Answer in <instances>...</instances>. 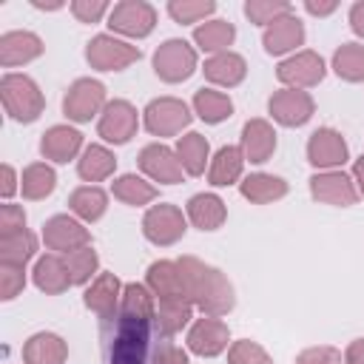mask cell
I'll use <instances>...</instances> for the list:
<instances>
[{
	"instance_id": "1",
	"label": "cell",
	"mask_w": 364,
	"mask_h": 364,
	"mask_svg": "<svg viewBox=\"0 0 364 364\" xmlns=\"http://www.w3.org/2000/svg\"><path fill=\"white\" fill-rule=\"evenodd\" d=\"M176 264L182 270L185 296L202 316L222 318L236 307V290L219 267H213L196 256H179Z\"/></svg>"
},
{
	"instance_id": "2",
	"label": "cell",
	"mask_w": 364,
	"mask_h": 364,
	"mask_svg": "<svg viewBox=\"0 0 364 364\" xmlns=\"http://www.w3.org/2000/svg\"><path fill=\"white\" fill-rule=\"evenodd\" d=\"M0 102L9 119L14 122H34L46 111V97L37 85L34 77L20 74V71H6L0 77Z\"/></svg>"
},
{
	"instance_id": "3",
	"label": "cell",
	"mask_w": 364,
	"mask_h": 364,
	"mask_svg": "<svg viewBox=\"0 0 364 364\" xmlns=\"http://www.w3.org/2000/svg\"><path fill=\"white\" fill-rule=\"evenodd\" d=\"M151 65L162 82L176 85V82H185L193 77V71L199 68V51L182 37H168L165 43L156 46Z\"/></svg>"
},
{
	"instance_id": "4",
	"label": "cell",
	"mask_w": 364,
	"mask_h": 364,
	"mask_svg": "<svg viewBox=\"0 0 364 364\" xmlns=\"http://www.w3.org/2000/svg\"><path fill=\"white\" fill-rule=\"evenodd\" d=\"M191 119H193V111L179 97H156L142 108V125L151 136H159V142L188 131Z\"/></svg>"
},
{
	"instance_id": "5",
	"label": "cell",
	"mask_w": 364,
	"mask_h": 364,
	"mask_svg": "<svg viewBox=\"0 0 364 364\" xmlns=\"http://www.w3.org/2000/svg\"><path fill=\"white\" fill-rule=\"evenodd\" d=\"M108 105V94H105V85L94 77H80L74 80L68 88H65V97H63V114L68 122H91L94 117L100 119L102 108Z\"/></svg>"
},
{
	"instance_id": "6",
	"label": "cell",
	"mask_w": 364,
	"mask_h": 364,
	"mask_svg": "<svg viewBox=\"0 0 364 364\" xmlns=\"http://www.w3.org/2000/svg\"><path fill=\"white\" fill-rule=\"evenodd\" d=\"M188 216L179 205L156 202L142 216V236L156 247H171L188 233Z\"/></svg>"
},
{
	"instance_id": "7",
	"label": "cell",
	"mask_w": 364,
	"mask_h": 364,
	"mask_svg": "<svg viewBox=\"0 0 364 364\" xmlns=\"http://www.w3.org/2000/svg\"><path fill=\"white\" fill-rule=\"evenodd\" d=\"M139 46L117 37V34H97L85 43V60L94 71H122L139 63Z\"/></svg>"
},
{
	"instance_id": "8",
	"label": "cell",
	"mask_w": 364,
	"mask_h": 364,
	"mask_svg": "<svg viewBox=\"0 0 364 364\" xmlns=\"http://www.w3.org/2000/svg\"><path fill=\"white\" fill-rule=\"evenodd\" d=\"M108 28L122 40H145L156 28V9L148 0H119L108 14Z\"/></svg>"
},
{
	"instance_id": "9",
	"label": "cell",
	"mask_w": 364,
	"mask_h": 364,
	"mask_svg": "<svg viewBox=\"0 0 364 364\" xmlns=\"http://www.w3.org/2000/svg\"><path fill=\"white\" fill-rule=\"evenodd\" d=\"M139 119L142 114L136 111L134 102L128 100H108V105L102 108L100 119H97V136L108 145H125L136 136L139 131Z\"/></svg>"
},
{
	"instance_id": "10",
	"label": "cell",
	"mask_w": 364,
	"mask_h": 364,
	"mask_svg": "<svg viewBox=\"0 0 364 364\" xmlns=\"http://www.w3.org/2000/svg\"><path fill=\"white\" fill-rule=\"evenodd\" d=\"M327 74V63L318 51H310V48H301L290 57H284L279 65H276V80L282 82V88H313L324 80Z\"/></svg>"
},
{
	"instance_id": "11",
	"label": "cell",
	"mask_w": 364,
	"mask_h": 364,
	"mask_svg": "<svg viewBox=\"0 0 364 364\" xmlns=\"http://www.w3.org/2000/svg\"><path fill=\"white\" fill-rule=\"evenodd\" d=\"M151 324L154 321L134 318V316H119L114 347H111V364H145Z\"/></svg>"
},
{
	"instance_id": "12",
	"label": "cell",
	"mask_w": 364,
	"mask_h": 364,
	"mask_svg": "<svg viewBox=\"0 0 364 364\" xmlns=\"http://www.w3.org/2000/svg\"><path fill=\"white\" fill-rule=\"evenodd\" d=\"M267 114L273 122L284 128H301L313 119L316 100L310 91H301V88H279L267 100Z\"/></svg>"
},
{
	"instance_id": "13",
	"label": "cell",
	"mask_w": 364,
	"mask_h": 364,
	"mask_svg": "<svg viewBox=\"0 0 364 364\" xmlns=\"http://www.w3.org/2000/svg\"><path fill=\"white\" fill-rule=\"evenodd\" d=\"M347 159H350V148L341 131L324 125L307 136V162L316 171H341Z\"/></svg>"
},
{
	"instance_id": "14",
	"label": "cell",
	"mask_w": 364,
	"mask_h": 364,
	"mask_svg": "<svg viewBox=\"0 0 364 364\" xmlns=\"http://www.w3.org/2000/svg\"><path fill=\"white\" fill-rule=\"evenodd\" d=\"M40 236H43V245L51 253H60V256L91 245V230L85 228V222H80L71 213H57V216L46 219Z\"/></svg>"
},
{
	"instance_id": "15",
	"label": "cell",
	"mask_w": 364,
	"mask_h": 364,
	"mask_svg": "<svg viewBox=\"0 0 364 364\" xmlns=\"http://www.w3.org/2000/svg\"><path fill=\"white\" fill-rule=\"evenodd\" d=\"M136 162H139L142 176H148V179L156 182V185H179V182L185 179V168H182L176 151H173L171 145L159 142V139H156V142H148V145L139 151Z\"/></svg>"
},
{
	"instance_id": "16",
	"label": "cell",
	"mask_w": 364,
	"mask_h": 364,
	"mask_svg": "<svg viewBox=\"0 0 364 364\" xmlns=\"http://www.w3.org/2000/svg\"><path fill=\"white\" fill-rule=\"evenodd\" d=\"M304 37H307V31L296 11H287V14L276 17L267 28H262V46L270 57H290V54L301 51Z\"/></svg>"
},
{
	"instance_id": "17",
	"label": "cell",
	"mask_w": 364,
	"mask_h": 364,
	"mask_svg": "<svg viewBox=\"0 0 364 364\" xmlns=\"http://www.w3.org/2000/svg\"><path fill=\"white\" fill-rule=\"evenodd\" d=\"M185 344H188V353H193V355L216 358L230 347V327L213 316L193 318V324L188 327Z\"/></svg>"
},
{
	"instance_id": "18",
	"label": "cell",
	"mask_w": 364,
	"mask_h": 364,
	"mask_svg": "<svg viewBox=\"0 0 364 364\" xmlns=\"http://www.w3.org/2000/svg\"><path fill=\"white\" fill-rule=\"evenodd\" d=\"M310 196L321 205H333V208H350L358 202V191L353 176L341 168V171H316L310 176Z\"/></svg>"
},
{
	"instance_id": "19",
	"label": "cell",
	"mask_w": 364,
	"mask_h": 364,
	"mask_svg": "<svg viewBox=\"0 0 364 364\" xmlns=\"http://www.w3.org/2000/svg\"><path fill=\"white\" fill-rule=\"evenodd\" d=\"M85 151V139L82 134L68 125V122H60V125H51L43 131L40 136V154L46 162H54V165H65L71 159H80V154Z\"/></svg>"
},
{
	"instance_id": "20",
	"label": "cell",
	"mask_w": 364,
	"mask_h": 364,
	"mask_svg": "<svg viewBox=\"0 0 364 364\" xmlns=\"http://www.w3.org/2000/svg\"><path fill=\"white\" fill-rule=\"evenodd\" d=\"M276 145H279V136H276V128L270 119L264 117H253L242 125V136H239V148L245 154V162L250 165H262L267 162L273 154H276Z\"/></svg>"
},
{
	"instance_id": "21",
	"label": "cell",
	"mask_w": 364,
	"mask_h": 364,
	"mask_svg": "<svg viewBox=\"0 0 364 364\" xmlns=\"http://www.w3.org/2000/svg\"><path fill=\"white\" fill-rule=\"evenodd\" d=\"M43 51H46V46H43L40 34H34L28 28H14V31H3L0 34V65L3 68L28 65Z\"/></svg>"
},
{
	"instance_id": "22",
	"label": "cell",
	"mask_w": 364,
	"mask_h": 364,
	"mask_svg": "<svg viewBox=\"0 0 364 364\" xmlns=\"http://www.w3.org/2000/svg\"><path fill=\"white\" fill-rule=\"evenodd\" d=\"M199 71L205 74L210 88H236L247 77V60L239 51H222V54L205 57Z\"/></svg>"
},
{
	"instance_id": "23",
	"label": "cell",
	"mask_w": 364,
	"mask_h": 364,
	"mask_svg": "<svg viewBox=\"0 0 364 364\" xmlns=\"http://www.w3.org/2000/svg\"><path fill=\"white\" fill-rule=\"evenodd\" d=\"M145 284L154 293L156 301H176L185 299V282H182V270L176 264V259H156L148 264L145 270Z\"/></svg>"
},
{
	"instance_id": "24",
	"label": "cell",
	"mask_w": 364,
	"mask_h": 364,
	"mask_svg": "<svg viewBox=\"0 0 364 364\" xmlns=\"http://www.w3.org/2000/svg\"><path fill=\"white\" fill-rule=\"evenodd\" d=\"M122 282L114 276V273H100L82 293V304L100 316V318H111L117 310H119V301H122Z\"/></svg>"
},
{
	"instance_id": "25",
	"label": "cell",
	"mask_w": 364,
	"mask_h": 364,
	"mask_svg": "<svg viewBox=\"0 0 364 364\" xmlns=\"http://www.w3.org/2000/svg\"><path fill=\"white\" fill-rule=\"evenodd\" d=\"M185 216L193 228H199L202 233L205 230H219L228 219V205L219 193L213 191H202V193H193L185 205Z\"/></svg>"
},
{
	"instance_id": "26",
	"label": "cell",
	"mask_w": 364,
	"mask_h": 364,
	"mask_svg": "<svg viewBox=\"0 0 364 364\" xmlns=\"http://www.w3.org/2000/svg\"><path fill=\"white\" fill-rule=\"evenodd\" d=\"M31 282L46 296H60L68 287H74L71 284V276H68V267H65V259L60 253H43V256H37V262L31 267Z\"/></svg>"
},
{
	"instance_id": "27",
	"label": "cell",
	"mask_w": 364,
	"mask_h": 364,
	"mask_svg": "<svg viewBox=\"0 0 364 364\" xmlns=\"http://www.w3.org/2000/svg\"><path fill=\"white\" fill-rule=\"evenodd\" d=\"M68 344L51 330H40L23 341V364H65Z\"/></svg>"
},
{
	"instance_id": "28",
	"label": "cell",
	"mask_w": 364,
	"mask_h": 364,
	"mask_svg": "<svg viewBox=\"0 0 364 364\" xmlns=\"http://www.w3.org/2000/svg\"><path fill=\"white\" fill-rule=\"evenodd\" d=\"M245 154L239 145H222L208 165V182L213 188H228V185H239L245 176Z\"/></svg>"
},
{
	"instance_id": "29",
	"label": "cell",
	"mask_w": 364,
	"mask_h": 364,
	"mask_svg": "<svg viewBox=\"0 0 364 364\" xmlns=\"http://www.w3.org/2000/svg\"><path fill=\"white\" fill-rule=\"evenodd\" d=\"M114 171H117V156H114V151H111L108 145H102V142L85 145V151H82L80 159H77V173H80V179H82L85 185L105 182V179L114 176Z\"/></svg>"
},
{
	"instance_id": "30",
	"label": "cell",
	"mask_w": 364,
	"mask_h": 364,
	"mask_svg": "<svg viewBox=\"0 0 364 364\" xmlns=\"http://www.w3.org/2000/svg\"><path fill=\"white\" fill-rule=\"evenodd\" d=\"M173 151L185 168V176H202L210 165V142L199 131H185L182 136H176Z\"/></svg>"
},
{
	"instance_id": "31",
	"label": "cell",
	"mask_w": 364,
	"mask_h": 364,
	"mask_svg": "<svg viewBox=\"0 0 364 364\" xmlns=\"http://www.w3.org/2000/svg\"><path fill=\"white\" fill-rule=\"evenodd\" d=\"M233 40H236V26L230 20H222V17H210V20L199 23L193 28V48L196 51H205L208 57L210 54L230 51Z\"/></svg>"
},
{
	"instance_id": "32",
	"label": "cell",
	"mask_w": 364,
	"mask_h": 364,
	"mask_svg": "<svg viewBox=\"0 0 364 364\" xmlns=\"http://www.w3.org/2000/svg\"><path fill=\"white\" fill-rule=\"evenodd\" d=\"M287 182L276 173H264V171H256V173H247L242 176L239 182V193L250 202V205H270V202H279L287 196Z\"/></svg>"
},
{
	"instance_id": "33",
	"label": "cell",
	"mask_w": 364,
	"mask_h": 364,
	"mask_svg": "<svg viewBox=\"0 0 364 364\" xmlns=\"http://www.w3.org/2000/svg\"><path fill=\"white\" fill-rule=\"evenodd\" d=\"M111 193L114 199H119L122 205H131V208H151L159 196V188L148 179V176H139V173H119L114 176L111 182Z\"/></svg>"
},
{
	"instance_id": "34",
	"label": "cell",
	"mask_w": 364,
	"mask_h": 364,
	"mask_svg": "<svg viewBox=\"0 0 364 364\" xmlns=\"http://www.w3.org/2000/svg\"><path fill=\"white\" fill-rule=\"evenodd\" d=\"M68 210L80 222L91 225V222H97V219L105 216V210H108V193L100 185H80L68 196Z\"/></svg>"
},
{
	"instance_id": "35",
	"label": "cell",
	"mask_w": 364,
	"mask_h": 364,
	"mask_svg": "<svg viewBox=\"0 0 364 364\" xmlns=\"http://www.w3.org/2000/svg\"><path fill=\"white\" fill-rule=\"evenodd\" d=\"M191 111L202 122L219 125V122H225V119L233 117V100L225 91H219V88H199L193 94V100H191Z\"/></svg>"
},
{
	"instance_id": "36",
	"label": "cell",
	"mask_w": 364,
	"mask_h": 364,
	"mask_svg": "<svg viewBox=\"0 0 364 364\" xmlns=\"http://www.w3.org/2000/svg\"><path fill=\"white\" fill-rule=\"evenodd\" d=\"M57 188V171L51 168V162H31L23 168L20 173V193L28 202H40L46 196H51Z\"/></svg>"
},
{
	"instance_id": "37",
	"label": "cell",
	"mask_w": 364,
	"mask_h": 364,
	"mask_svg": "<svg viewBox=\"0 0 364 364\" xmlns=\"http://www.w3.org/2000/svg\"><path fill=\"white\" fill-rule=\"evenodd\" d=\"M193 304L185 301V299H176V301H156V316H154V327L162 333V336H176L179 330L191 327L193 321Z\"/></svg>"
},
{
	"instance_id": "38",
	"label": "cell",
	"mask_w": 364,
	"mask_h": 364,
	"mask_svg": "<svg viewBox=\"0 0 364 364\" xmlns=\"http://www.w3.org/2000/svg\"><path fill=\"white\" fill-rule=\"evenodd\" d=\"M330 68L344 82H364V43H341L333 51Z\"/></svg>"
},
{
	"instance_id": "39",
	"label": "cell",
	"mask_w": 364,
	"mask_h": 364,
	"mask_svg": "<svg viewBox=\"0 0 364 364\" xmlns=\"http://www.w3.org/2000/svg\"><path fill=\"white\" fill-rule=\"evenodd\" d=\"M119 316H134V318L154 321V316H156V299H154V293L148 290V284L128 282V284L122 287Z\"/></svg>"
},
{
	"instance_id": "40",
	"label": "cell",
	"mask_w": 364,
	"mask_h": 364,
	"mask_svg": "<svg viewBox=\"0 0 364 364\" xmlns=\"http://www.w3.org/2000/svg\"><path fill=\"white\" fill-rule=\"evenodd\" d=\"M37 256V236L26 228L11 236H0V264H20L26 267Z\"/></svg>"
},
{
	"instance_id": "41",
	"label": "cell",
	"mask_w": 364,
	"mask_h": 364,
	"mask_svg": "<svg viewBox=\"0 0 364 364\" xmlns=\"http://www.w3.org/2000/svg\"><path fill=\"white\" fill-rule=\"evenodd\" d=\"M63 259H65L71 284H77V287H88L100 276V256H97V250L91 245L88 247H80V250H71Z\"/></svg>"
},
{
	"instance_id": "42",
	"label": "cell",
	"mask_w": 364,
	"mask_h": 364,
	"mask_svg": "<svg viewBox=\"0 0 364 364\" xmlns=\"http://www.w3.org/2000/svg\"><path fill=\"white\" fill-rule=\"evenodd\" d=\"M168 14L179 26H199L213 17L216 3L213 0H168Z\"/></svg>"
},
{
	"instance_id": "43",
	"label": "cell",
	"mask_w": 364,
	"mask_h": 364,
	"mask_svg": "<svg viewBox=\"0 0 364 364\" xmlns=\"http://www.w3.org/2000/svg\"><path fill=\"white\" fill-rule=\"evenodd\" d=\"M287 11H293V6L287 0H247L245 3V17L262 28H267L276 17H282Z\"/></svg>"
},
{
	"instance_id": "44",
	"label": "cell",
	"mask_w": 364,
	"mask_h": 364,
	"mask_svg": "<svg viewBox=\"0 0 364 364\" xmlns=\"http://www.w3.org/2000/svg\"><path fill=\"white\" fill-rule=\"evenodd\" d=\"M228 364H273V358L259 341L239 338V341H230L228 347Z\"/></svg>"
},
{
	"instance_id": "45",
	"label": "cell",
	"mask_w": 364,
	"mask_h": 364,
	"mask_svg": "<svg viewBox=\"0 0 364 364\" xmlns=\"http://www.w3.org/2000/svg\"><path fill=\"white\" fill-rule=\"evenodd\" d=\"M26 287V267L20 264H0V299L11 301Z\"/></svg>"
},
{
	"instance_id": "46",
	"label": "cell",
	"mask_w": 364,
	"mask_h": 364,
	"mask_svg": "<svg viewBox=\"0 0 364 364\" xmlns=\"http://www.w3.org/2000/svg\"><path fill=\"white\" fill-rule=\"evenodd\" d=\"M68 9L80 23H100L102 17L111 14L114 6L108 0H71Z\"/></svg>"
},
{
	"instance_id": "47",
	"label": "cell",
	"mask_w": 364,
	"mask_h": 364,
	"mask_svg": "<svg viewBox=\"0 0 364 364\" xmlns=\"http://www.w3.org/2000/svg\"><path fill=\"white\" fill-rule=\"evenodd\" d=\"M293 364H344V355L330 344H316V347H304Z\"/></svg>"
},
{
	"instance_id": "48",
	"label": "cell",
	"mask_w": 364,
	"mask_h": 364,
	"mask_svg": "<svg viewBox=\"0 0 364 364\" xmlns=\"http://www.w3.org/2000/svg\"><path fill=\"white\" fill-rule=\"evenodd\" d=\"M20 230H26V210H23V205L3 202L0 205V236H11V233H20Z\"/></svg>"
},
{
	"instance_id": "49",
	"label": "cell",
	"mask_w": 364,
	"mask_h": 364,
	"mask_svg": "<svg viewBox=\"0 0 364 364\" xmlns=\"http://www.w3.org/2000/svg\"><path fill=\"white\" fill-rule=\"evenodd\" d=\"M20 191V176H17V171L9 165V162H3L0 165V196H3V202H11V196Z\"/></svg>"
},
{
	"instance_id": "50",
	"label": "cell",
	"mask_w": 364,
	"mask_h": 364,
	"mask_svg": "<svg viewBox=\"0 0 364 364\" xmlns=\"http://www.w3.org/2000/svg\"><path fill=\"white\" fill-rule=\"evenodd\" d=\"M154 364H191V358H188V353H185L182 347L165 344V347H159V350H156Z\"/></svg>"
},
{
	"instance_id": "51",
	"label": "cell",
	"mask_w": 364,
	"mask_h": 364,
	"mask_svg": "<svg viewBox=\"0 0 364 364\" xmlns=\"http://www.w3.org/2000/svg\"><path fill=\"white\" fill-rule=\"evenodd\" d=\"M347 23H350L353 34H355L358 40H364V0H355V3L350 6V11H347Z\"/></svg>"
},
{
	"instance_id": "52",
	"label": "cell",
	"mask_w": 364,
	"mask_h": 364,
	"mask_svg": "<svg viewBox=\"0 0 364 364\" xmlns=\"http://www.w3.org/2000/svg\"><path fill=\"white\" fill-rule=\"evenodd\" d=\"M338 9L336 0H304V11L313 17H330Z\"/></svg>"
},
{
	"instance_id": "53",
	"label": "cell",
	"mask_w": 364,
	"mask_h": 364,
	"mask_svg": "<svg viewBox=\"0 0 364 364\" xmlns=\"http://www.w3.org/2000/svg\"><path fill=\"white\" fill-rule=\"evenodd\" d=\"M344 364H364V338H353L344 350Z\"/></svg>"
},
{
	"instance_id": "54",
	"label": "cell",
	"mask_w": 364,
	"mask_h": 364,
	"mask_svg": "<svg viewBox=\"0 0 364 364\" xmlns=\"http://www.w3.org/2000/svg\"><path fill=\"white\" fill-rule=\"evenodd\" d=\"M350 176H353V182H355V191H358V196H364V154L353 162V171H350Z\"/></svg>"
},
{
	"instance_id": "55",
	"label": "cell",
	"mask_w": 364,
	"mask_h": 364,
	"mask_svg": "<svg viewBox=\"0 0 364 364\" xmlns=\"http://www.w3.org/2000/svg\"><path fill=\"white\" fill-rule=\"evenodd\" d=\"M31 6L40 9V11H57V9H63L65 3H63V0H31Z\"/></svg>"
}]
</instances>
